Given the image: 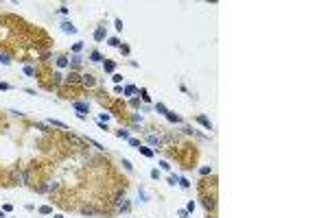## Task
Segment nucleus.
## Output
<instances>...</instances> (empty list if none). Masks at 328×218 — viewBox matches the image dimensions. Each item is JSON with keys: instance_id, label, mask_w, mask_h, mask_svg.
<instances>
[{"instance_id": "nucleus-3", "label": "nucleus", "mask_w": 328, "mask_h": 218, "mask_svg": "<svg viewBox=\"0 0 328 218\" xmlns=\"http://www.w3.org/2000/svg\"><path fill=\"white\" fill-rule=\"evenodd\" d=\"M197 122H199V125H201V127H206V129H208V131H210V129H212V122H210V120H208V118H206V116H197Z\"/></svg>"}, {"instance_id": "nucleus-15", "label": "nucleus", "mask_w": 328, "mask_h": 218, "mask_svg": "<svg viewBox=\"0 0 328 218\" xmlns=\"http://www.w3.org/2000/svg\"><path fill=\"white\" fill-rule=\"evenodd\" d=\"M24 74H27V77H33V74H35V68H33V65H24Z\"/></svg>"}, {"instance_id": "nucleus-19", "label": "nucleus", "mask_w": 328, "mask_h": 218, "mask_svg": "<svg viewBox=\"0 0 328 218\" xmlns=\"http://www.w3.org/2000/svg\"><path fill=\"white\" fill-rule=\"evenodd\" d=\"M81 50H83V42H77L72 46V53H81Z\"/></svg>"}, {"instance_id": "nucleus-5", "label": "nucleus", "mask_w": 328, "mask_h": 218, "mask_svg": "<svg viewBox=\"0 0 328 218\" xmlns=\"http://www.w3.org/2000/svg\"><path fill=\"white\" fill-rule=\"evenodd\" d=\"M83 142H88V144H92V146L96 149V151H103V144H101V142H96V140H92V137H83Z\"/></svg>"}, {"instance_id": "nucleus-30", "label": "nucleus", "mask_w": 328, "mask_h": 218, "mask_svg": "<svg viewBox=\"0 0 328 218\" xmlns=\"http://www.w3.org/2000/svg\"><path fill=\"white\" fill-rule=\"evenodd\" d=\"M70 61H72V63H74V65H79V63H81V57H79V55H74V57H72V59H70Z\"/></svg>"}, {"instance_id": "nucleus-14", "label": "nucleus", "mask_w": 328, "mask_h": 218, "mask_svg": "<svg viewBox=\"0 0 328 218\" xmlns=\"http://www.w3.org/2000/svg\"><path fill=\"white\" fill-rule=\"evenodd\" d=\"M118 209H120V212H127V209H129V203H127V199H122V201L118 203Z\"/></svg>"}, {"instance_id": "nucleus-8", "label": "nucleus", "mask_w": 328, "mask_h": 218, "mask_svg": "<svg viewBox=\"0 0 328 218\" xmlns=\"http://www.w3.org/2000/svg\"><path fill=\"white\" fill-rule=\"evenodd\" d=\"M116 137H122V140H129L131 135H129V131H127V129H118V131H116Z\"/></svg>"}, {"instance_id": "nucleus-20", "label": "nucleus", "mask_w": 328, "mask_h": 218, "mask_svg": "<svg viewBox=\"0 0 328 218\" xmlns=\"http://www.w3.org/2000/svg\"><path fill=\"white\" fill-rule=\"evenodd\" d=\"M199 172H201V175H210V172H212V168H210V166H201V168H199Z\"/></svg>"}, {"instance_id": "nucleus-9", "label": "nucleus", "mask_w": 328, "mask_h": 218, "mask_svg": "<svg viewBox=\"0 0 328 218\" xmlns=\"http://www.w3.org/2000/svg\"><path fill=\"white\" fill-rule=\"evenodd\" d=\"M138 151H140L144 157H153V155H156L153 151H151V149H147V146H138Z\"/></svg>"}, {"instance_id": "nucleus-35", "label": "nucleus", "mask_w": 328, "mask_h": 218, "mask_svg": "<svg viewBox=\"0 0 328 218\" xmlns=\"http://www.w3.org/2000/svg\"><path fill=\"white\" fill-rule=\"evenodd\" d=\"M193 209H195V201H190V203H188V207H186V212H193Z\"/></svg>"}, {"instance_id": "nucleus-26", "label": "nucleus", "mask_w": 328, "mask_h": 218, "mask_svg": "<svg viewBox=\"0 0 328 218\" xmlns=\"http://www.w3.org/2000/svg\"><path fill=\"white\" fill-rule=\"evenodd\" d=\"M50 212H53V207H48V205L39 207V214H50Z\"/></svg>"}, {"instance_id": "nucleus-4", "label": "nucleus", "mask_w": 328, "mask_h": 218, "mask_svg": "<svg viewBox=\"0 0 328 218\" xmlns=\"http://www.w3.org/2000/svg\"><path fill=\"white\" fill-rule=\"evenodd\" d=\"M122 94H125V96H134V94H138V87H136V85H125V87H122Z\"/></svg>"}, {"instance_id": "nucleus-10", "label": "nucleus", "mask_w": 328, "mask_h": 218, "mask_svg": "<svg viewBox=\"0 0 328 218\" xmlns=\"http://www.w3.org/2000/svg\"><path fill=\"white\" fill-rule=\"evenodd\" d=\"M90 61L98 63V61H103V57H101V53H98V50H94V53H90Z\"/></svg>"}, {"instance_id": "nucleus-16", "label": "nucleus", "mask_w": 328, "mask_h": 218, "mask_svg": "<svg viewBox=\"0 0 328 218\" xmlns=\"http://www.w3.org/2000/svg\"><path fill=\"white\" fill-rule=\"evenodd\" d=\"M166 118L171 120V122H182V118H180V116H175V113H171V111L166 113Z\"/></svg>"}, {"instance_id": "nucleus-28", "label": "nucleus", "mask_w": 328, "mask_h": 218, "mask_svg": "<svg viewBox=\"0 0 328 218\" xmlns=\"http://www.w3.org/2000/svg\"><path fill=\"white\" fill-rule=\"evenodd\" d=\"M140 94H142V101H147V103H149V101H151V96H149V94H147V89H140Z\"/></svg>"}, {"instance_id": "nucleus-17", "label": "nucleus", "mask_w": 328, "mask_h": 218, "mask_svg": "<svg viewBox=\"0 0 328 218\" xmlns=\"http://www.w3.org/2000/svg\"><path fill=\"white\" fill-rule=\"evenodd\" d=\"M107 44H110V46H114V48H118V46H120V39H118V37H110V39H107Z\"/></svg>"}, {"instance_id": "nucleus-23", "label": "nucleus", "mask_w": 328, "mask_h": 218, "mask_svg": "<svg viewBox=\"0 0 328 218\" xmlns=\"http://www.w3.org/2000/svg\"><path fill=\"white\" fill-rule=\"evenodd\" d=\"M114 68H116L114 61H107V63H105V72H114Z\"/></svg>"}, {"instance_id": "nucleus-22", "label": "nucleus", "mask_w": 328, "mask_h": 218, "mask_svg": "<svg viewBox=\"0 0 328 218\" xmlns=\"http://www.w3.org/2000/svg\"><path fill=\"white\" fill-rule=\"evenodd\" d=\"M122 166H125V168H127V170H129V172L134 170V166H131V161H129V159H122Z\"/></svg>"}, {"instance_id": "nucleus-12", "label": "nucleus", "mask_w": 328, "mask_h": 218, "mask_svg": "<svg viewBox=\"0 0 328 218\" xmlns=\"http://www.w3.org/2000/svg\"><path fill=\"white\" fill-rule=\"evenodd\" d=\"M68 61H70L68 57H57V68H66V65H68Z\"/></svg>"}, {"instance_id": "nucleus-21", "label": "nucleus", "mask_w": 328, "mask_h": 218, "mask_svg": "<svg viewBox=\"0 0 328 218\" xmlns=\"http://www.w3.org/2000/svg\"><path fill=\"white\" fill-rule=\"evenodd\" d=\"M127 142L131 144V146H136V149H138V146H142V144H140V140H136V137H129Z\"/></svg>"}, {"instance_id": "nucleus-13", "label": "nucleus", "mask_w": 328, "mask_h": 218, "mask_svg": "<svg viewBox=\"0 0 328 218\" xmlns=\"http://www.w3.org/2000/svg\"><path fill=\"white\" fill-rule=\"evenodd\" d=\"M156 111H158V113H162V116H166V113H168V109H166L162 103H156Z\"/></svg>"}, {"instance_id": "nucleus-36", "label": "nucleus", "mask_w": 328, "mask_h": 218, "mask_svg": "<svg viewBox=\"0 0 328 218\" xmlns=\"http://www.w3.org/2000/svg\"><path fill=\"white\" fill-rule=\"evenodd\" d=\"M0 89H11V87H9L7 83H0Z\"/></svg>"}, {"instance_id": "nucleus-18", "label": "nucleus", "mask_w": 328, "mask_h": 218, "mask_svg": "<svg viewBox=\"0 0 328 218\" xmlns=\"http://www.w3.org/2000/svg\"><path fill=\"white\" fill-rule=\"evenodd\" d=\"M9 61H11V57H9L7 53H2V55H0V63H2V65H7Z\"/></svg>"}, {"instance_id": "nucleus-2", "label": "nucleus", "mask_w": 328, "mask_h": 218, "mask_svg": "<svg viewBox=\"0 0 328 218\" xmlns=\"http://www.w3.org/2000/svg\"><path fill=\"white\" fill-rule=\"evenodd\" d=\"M46 125H50V127H57V129H64V131H68V125H66V122H61V120H53V118H48V120H46Z\"/></svg>"}, {"instance_id": "nucleus-34", "label": "nucleus", "mask_w": 328, "mask_h": 218, "mask_svg": "<svg viewBox=\"0 0 328 218\" xmlns=\"http://www.w3.org/2000/svg\"><path fill=\"white\" fill-rule=\"evenodd\" d=\"M116 31H122V20H116Z\"/></svg>"}, {"instance_id": "nucleus-25", "label": "nucleus", "mask_w": 328, "mask_h": 218, "mask_svg": "<svg viewBox=\"0 0 328 218\" xmlns=\"http://www.w3.org/2000/svg\"><path fill=\"white\" fill-rule=\"evenodd\" d=\"M138 199H140V203H144V201H147V192H144V190H140V192H138Z\"/></svg>"}, {"instance_id": "nucleus-24", "label": "nucleus", "mask_w": 328, "mask_h": 218, "mask_svg": "<svg viewBox=\"0 0 328 218\" xmlns=\"http://www.w3.org/2000/svg\"><path fill=\"white\" fill-rule=\"evenodd\" d=\"M180 185H182V188H190V181L184 179V177H180Z\"/></svg>"}, {"instance_id": "nucleus-6", "label": "nucleus", "mask_w": 328, "mask_h": 218, "mask_svg": "<svg viewBox=\"0 0 328 218\" xmlns=\"http://www.w3.org/2000/svg\"><path fill=\"white\" fill-rule=\"evenodd\" d=\"M94 39H96V42H103V39H105V29H103V26L94 31Z\"/></svg>"}, {"instance_id": "nucleus-1", "label": "nucleus", "mask_w": 328, "mask_h": 218, "mask_svg": "<svg viewBox=\"0 0 328 218\" xmlns=\"http://www.w3.org/2000/svg\"><path fill=\"white\" fill-rule=\"evenodd\" d=\"M61 31H64V33H77V26H74L70 20H64V22H61Z\"/></svg>"}, {"instance_id": "nucleus-31", "label": "nucleus", "mask_w": 328, "mask_h": 218, "mask_svg": "<svg viewBox=\"0 0 328 218\" xmlns=\"http://www.w3.org/2000/svg\"><path fill=\"white\" fill-rule=\"evenodd\" d=\"M68 81H70V83H79V77H77V74H70Z\"/></svg>"}, {"instance_id": "nucleus-27", "label": "nucleus", "mask_w": 328, "mask_h": 218, "mask_svg": "<svg viewBox=\"0 0 328 218\" xmlns=\"http://www.w3.org/2000/svg\"><path fill=\"white\" fill-rule=\"evenodd\" d=\"M83 83H85V85H92V83H94V79H92L90 74H85V77H83Z\"/></svg>"}, {"instance_id": "nucleus-11", "label": "nucleus", "mask_w": 328, "mask_h": 218, "mask_svg": "<svg viewBox=\"0 0 328 218\" xmlns=\"http://www.w3.org/2000/svg\"><path fill=\"white\" fill-rule=\"evenodd\" d=\"M147 142L151 144V146H158V144H160V137H158V135H147Z\"/></svg>"}, {"instance_id": "nucleus-33", "label": "nucleus", "mask_w": 328, "mask_h": 218, "mask_svg": "<svg viewBox=\"0 0 328 218\" xmlns=\"http://www.w3.org/2000/svg\"><path fill=\"white\" fill-rule=\"evenodd\" d=\"M177 214H180V218H188V212H186V209H180Z\"/></svg>"}, {"instance_id": "nucleus-29", "label": "nucleus", "mask_w": 328, "mask_h": 218, "mask_svg": "<svg viewBox=\"0 0 328 218\" xmlns=\"http://www.w3.org/2000/svg\"><path fill=\"white\" fill-rule=\"evenodd\" d=\"M168 183H171V185H175V183H180V177H175V175H173V177H168Z\"/></svg>"}, {"instance_id": "nucleus-32", "label": "nucleus", "mask_w": 328, "mask_h": 218, "mask_svg": "<svg viewBox=\"0 0 328 218\" xmlns=\"http://www.w3.org/2000/svg\"><path fill=\"white\" fill-rule=\"evenodd\" d=\"M112 81H114V83H116V85H118V83H120V81H122V77H120V74H114V77H112Z\"/></svg>"}, {"instance_id": "nucleus-7", "label": "nucleus", "mask_w": 328, "mask_h": 218, "mask_svg": "<svg viewBox=\"0 0 328 218\" xmlns=\"http://www.w3.org/2000/svg\"><path fill=\"white\" fill-rule=\"evenodd\" d=\"M72 107L77 111H90V105L88 103H72Z\"/></svg>"}]
</instances>
